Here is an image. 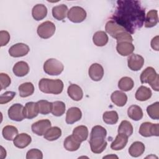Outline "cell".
Segmentation results:
<instances>
[{"label": "cell", "instance_id": "d6a6232c", "mask_svg": "<svg viewBox=\"0 0 159 159\" xmlns=\"http://www.w3.org/2000/svg\"><path fill=\"white\" fill-rule=\"evenodd\" d=\"M3 137L7 140H13L15 137L18 134L17 129L13 125L5 126L2 131Z\"/></svg>", "mask_w": 159, "mask_h": 159}, {"label": "cell", "instance_id": "ee69618b", "mask_svg": "<svg viewBox=\"0 0 159 159\" xmlns=\"http://www.w3.org/2000/svg\"><path fill=\"white\" fill-rule=\"evenodd\" d=\"M0 82H1V89L2 90L4 89H6L10 85L11 83V80L10 77L8 76V75L1 73L0 74Z\"/></svg>", "mask_w": 159, "mask_h": 159}, {"label": "cell", "instance_id": "c3c4849f", "mask_svg": "<svg viewBox=\"0 0 159 159\" xmlns=\"http://www.w3.org/2000/svg\"><path fill=\"white\" fill-rule=\"evenodd\" d=\"M107 157H116V158H118L117 156H116V155H113V156H109V155H108V156H106V157H104V158H107Z\"/></svg>", "mask_w": 159, "mask_h": 159}, {"label": "cell", "instance_id": "ffe728a7", "mask_svg": "<svg viewBox=\"0 0 159 159\" xmlns=\"http://www.w3.org/2000/svg\"><path fill=\"white\" fill-rule=\"evenodd\" d=\"M47 14V9L42 4H38L34 6L32 10V15L35 20H41L43 19Z\"/></svg>", "mask_w": 159, "mask_h": 159}, {"label": "cell", "instance_id": "7a4b0ae2", "mask_svg": "<svg viewBox=\"0 0 159 159\" xmlns=\"http://www.w3.org/2000/svg\"><path fill=\"white\" fill-rule=\"evenodd\" d=\"M106 135L107 131L104 127L95 125L92 128L89 142L92 152L98 154L105 150L107 147V142L105 140Z\"/></svg>", "mask_w": 159, "mask_h": 159}, {"label": "cell", "instance_id": "484cf974", "mask_svg": "<svg viewBox=\"0 0 159 159\" xmlns=\"http://www.w3.org/2000/svg\"><path fill=\"white\" fill-rule=\"evenodd\" d=\"M72 135L80 142L86 140L88 137V129L85 125H79L73 130Z\"/></svg>", "mask_w": 159, "mask_h": 159}, {"label": "cell", "instance_id": "603a6c76", "mask_svg": "<svg viewBox=\"0 0 159 159\" xmlns=\"http://www.w3.org/2000/svg\"><path fill=\"white\" fill-rule=\"evenodd\" d=\"M111 99L112 102L117 106L122 107L127 101V95L120 91H115L111 96Z\"/></svg>", "mask_w": 159, "mask_h": 159}, {"label": "cell", "instance_id": "52a82bcc", "mask_svg": "<svg viewBox=\"0 0 159 159\" xmlns=\"http://www.w3.org/2000/svg\"><path fill=\"white\" fill-rule=\"evenodd\" d=\"M159 124L149 122L142 123L139 128V134L145 137L159 135Z\"/></svg>", "mask_w": 159, "mask_h": 159}, {"label": "cell", "instance_id": "9c48e42d", "mask_svg": "<svg viewBox=\"0 0 159 159\" xmlns=\"http://www.w3.org/2000/svg\"><path fill=\"white\" fill-rule=\"evenodd\" d=\"M23 109L24 107L22 104L19 103L14 104L8 109V117L12 120L17 122L22 121L25 118L23 114Z\"/></svg>", "mask_w": 159, "mask_h": 159}, {"label": "cell", "instance_id": "6da1fadb", "mask_svg": "<svg viewBox=\"0 0 159 159\" xmlns=\"http://www.w3.org/2000/svg\"><path fill=\"white\" fill-rule=\"evenodd\" d=\"M112 20L129 34H134L143 25L145 10L139 1H117Z\"/></svg>", "mask_w": 159, "mask_h": 159}, {"label": "cell", "instance_id": "836d02e7", "mask_svg": "<svg viewBox=\"0 0 159 159\" xmlns=\"http://www.w3.org/2000/svg\"><path fill=\"white\" fill-rule=\"evenodd\" d=\"M61 135V130L58 127H50L47 132L43 135L44 138L48 141H54L60 137Z\"/></svg>", "mask_w": 159, "mask_h": 159}, {"label": "cell", "instance_id": "cb8c5ba5", "mask_svg": "<svg viewBox=\"0 0 159 159\" xmlns=\"http://www.w3.org/2000/svg\"><path fill=\"white\" fill-rule=\"evenodd\" d=\"M81 142H79L73 135L68 136L64 141V148L70 152H74L77 150L80 147Z\"/></svg>", "mask_w": 159, "mask_h": 159}, {"label": "cell", "instance_id": "60d3db41", "mask_svg": "<svg viewBox=\"0 0 159 159\" xmlns=\"http://www.w3.org/2000/svg\"><path fill=\"white\" fill-rule=\"evenodd\" d=\"M27 159H42L43 158V153L42 152L37 148H32L29 150L26 154Z\"/></svg>", "mask_w": 159, "mask_h": 159}, {"label": "cell", "instance_id": "74e56055", "mask_svg": "<svg viewBox=\"0 0 159 159\" xmlns=\"http://www.w3.org/2000/svg\"><path fill=\"white\" fill-rule=\"evenodd\" d=\"M39 113L43 115H47L51 112L52 107V102H50L47 100H40L37 102Z\"/></svg>", "mask_w": 159, "mask_h": 159}, {"label": "cell", "instance_id": "9a60e30c", "mask_svg": "<svg viewBox=\"0 0 159 159\" xmlns=\"http://www.w3.org/2000/svg\"><path fill=\"white\" fill-rule=\"evenodd\" d=\"M105 30L107 34H109L112 37L115 39L119 34L122 32H126L122 26L117 24L112 20H109L106 23L105 26Z\"/></svg>", "mask_w": 159, "mask_h": 159}, {"label": "cell", "instance_id": "7bdbcfd3", "mask_svg": "<svg viewBox=\"0 0 159 159\" xmlns=\"http://www.w3.org/2000/svg\"><path fill=\"white\" fill-rule=\"evenodd\" d=\"M16 96V93L13 91H6L4 93L2 94L0 96V104H6L11 101Z\"/></svg>", "mask_w": 159, "mask_h": 159}, {"label": "cell", "instance_id": "30bf717a", "mask_svg": "<svg viewBox=\"0 0 159 159\" xmlns=\"http://www.w3.org/2000/svg\"><path fill=\"white\" fill-rule=\"evenodd\" d=\"M51 127V122L48 119H42L34 122L32 126V132L39 135H44L47 131Z\"/></svg>", "mask_w": 159, "mask_h": 159}, {"label": "cell", "instance_id": "f1b7e54d", "mask_svg": "<svg viewBox=\"0 0 159 159\" xmlns=\"http://www.w3.org/2000/svg\"><path fill=\"white\" fill-rule=\"evenodd\" d=\"M127 115L131 119L138 121L142 119L143 114L142 108L137 105H132L127 109Z\"/></svg>", "mask_w": 159, "mask_h": 159}, {"label": "cell", "instance_id": "f546056e", "mask_svg": "<svg viewBox=\"0 0 159 159\" xmlns=\"http://www.w3.org/2000/svg\"><path fill=\"white\" fill-rule=\"evenodd\" d=\"M152 94V91L150 88L144 86H141L137 90L135 96L137 100L140 101H145L150 99Z\"/></svg>", "mask_w": 159, "mask_h": 159}, {"label": "cell", "instance_id": "2e32d148", "mask_svg": "<svg viewBox=\"0 0 159 159\" xmlns=\"http://www.w3.org/2000/svg\"><path fill=\"white\" fill-rule=\"evenodd\" d=\"M82 112L80 108L76 107H70L66 112V122L68 124H72L81 119Z\"/></svg>", "mask_w": 159, "mask_h": 159}, {"label": "cell", "instance_id": "4316f807", "mask_svg": "<svg viewBox=\"0 0 159 159\" xmlns=\"http://www.w3.org/2000/svg\"><path fill=\"white\" fill-rule=\"evenodd\" d=\"M145 145L141 142H134L129 148V153L133 157H139L142 155L145 151Z\"/></svg>", "mask_w": 159, "mask_h": 159}, {"label": "cell", "instance_id": "4fadbf2b", "mask_svg": "<svg viewBox=\"0 0 159 159\" xmlns=\"http://www.w3.org/2000/svg\"><path fill=\"white\" fill-rule=\"evenodd\" d=\"M88 74L92 80L99 81L104 76L103 67L99 63H93L89 68Z\"/></svg>", "mask_w": 159, "mask_h": 159}, {"label": "cell", "instance_id": "d6986e66", "mask_svg": "<svg viewBox=\"0 0 159 159\" xmlns=\"http://www.w3.org/2000/svg\"><path fill=\"white\" fill-rule=\"evenodd\" d=\"M127 142V135L123 134H119L116 136L115 140L112 142L111 145V148L114 150H120L126 146Z\"/></svg>", "mask_w": 159, "mask_h": 159}, {"label": "cell", "instance_id": "ab89813d", "mask_svg": "<svg viewBox=\"0 0 159 159\" xmlns=\"http://www.w3.org/2000/svg\"><path fill=\"white\" fill-rule=\"evenodd\" d=\"M147 112L148 116L154 120L159 119V102H156L148 106L147 108Z\"/></svg>", "mask_w": 159, "mask_h": 159}, {"label": "cell", "instance_id": "277c9868", "mask_svg": "<svg viewBox=\"0 0 159 159\" xmlns=\"http://www.w3.org/2000/svg\"><path fill=\"white\" fill-rule=\"evenodd\" d=\"M140 81L142 84L148 83L152 89L158 91L159 76L156 73L155 69L151 66L146 68L140 75Z\"/></svg>", "mask_w": 159, "mask_h": 159}, {"label": "cell", "instance_id": "8992f818", "mask_svg": "<svg viewBox=\"0 0 159 159\" xmlns=\"http://www.w3.org/2000/svg\"><path fill=\"white\" fill-rule=\"evenodd\" d=\"M55 25L51 21H45L40 24L37 27V34L43 39H47L53 36L55 32Z\"/></svg>", "mask_w": 159, "mask_h": 159}, {"label": "cell", "instance_id": "b9f144b4", "mask_svg": "<svg viewBox=\"0 0 159 159\" xmlns=\"http://www.w3.org/2000/svg\"><path fill=\"white\" fill-rule=\"evenodd\" d=\"M116 39L117 40V43H120L123 42H127L132 43L133 42L132 37L127 32H122L116 36Z\"/></svg>", "mask_w": 159, "mask_h": 159}, {"label": "cell", "instance_id": "ac0fdd59", "mask_svg": "<svg viewBox=\"0 0 159 159\" xmlns=\"http://www.w3.org/2000/svg\"><path fill=\"white\" fill-rule=\"evenodd\" d=\"M134 49V45L132 43L127 42L117 43L116 46V50L118 53L124 57L132 54Z\"/></svg>", "mask_w": 159, "mask_h": 159}, {"label": "cell", "instance_id": "7c38bea8", "mask_svg": "<svg viewBox=\"0 0 159 159\" xmlns=\"http://www.w3.org/2000/svg\"><path fill=\"white\" fill-rule=\"evenodd\" d=\"M128 67L132 71H139L140 70L143 64L144 59L143 58L138 54H132L127 58Z\"/></svg>", "mask_w": 159, "mask_h": 159}, {"label": "cell", "instance_id": "d4e9b609", "mask_svg": "<svg viewBox=\"0 0 159 159\" xmlns=\"http://www.w3.org/2000/svg\"><path fill=\"white\" fill-rule=\"evenodd\" d=\"M67 12L68 7L63 4L53 7L52 11L53 17L58 20H63L67 16Z\"/></svg>", "mask_w": 159, "mask_h": 159}, {"label": "cell", "instance_id": "5bb4252c", "mask_svg": "<svg viewBox=\"0 0 159 159\" xmlns=\"http://www.w3.org/2000/svg\"><path fill=\"white\" fill-rule=\"evenodd\" d=\"M39 113L37 102H29L25 104L23 109V114L25 118L32 119L37 116Z\"/></svg>", "mask_w": 159, "mask_h": 159}, {"label": "cell", "instance_id": "7dc6e473", "mask_svg": "<svg viewBox=\"0 0 159 159\" xmlns=\"http://www.w3.org/2000/svg\"><path fill=\"white\" fill-rule=\"evenodd\" d=\"M6 157V152L4 149V148L1 146V158L2 159Z\"/></svg>", "mask_w": 159, "mask_h": 159}, {"label": "cell", "instance_id": "e575fe53", "mask_svg": "<svg viewBox=\"0 0 159 159\" xmlns=\"http://www.w3.org/2000/svg\"><path fill=\"white\" fill-rule=\"evenodd\" d=\"M134 86V83L131 78L125 76L122 77L118 82L119 88L123 91H129L131 90Z\"/></svg>", "mask_w": 159, "mask_h": 159}, {"label": "cell", "instance_id": "4dcf8cb0", "mask_svg": "<svg viewBox=\"0 0 159 159\" xmlns=\"http://www.w3.org/2000/svg\"><path fill=\"white\" fill-rule=\"evenodd\" d=\"M108 36L104 31H98L94 33L93 37V41L94 45L98 47H102L108 42Z\"/></svg>", "mask_w": 159, "mask_h": 159}, {"label": "cell", "instance_id": "83f0119b", "mask_svg": "<svg viewBox=\"0 0 159 159\" xmlns=\"http://www.w3.org/2000/svg\"><path fill=\"white\" fill-rule=\"evenodd\" d=\"M158 22V11L153 9L148 11L145 19V27L146 28L153 27L157 24Z\"/></svg>", "mask_w": 159, "mask_h": 159}, {"label": "cell", "instance_id": "bcb514c9", "mask_svg": "<svg viewBox=\"0 0 159 159\" xmlns=\"http://www.w3.org/2000/svg\"><path fill=\"white\" fill-rule=\"evenodd\" d=\"M151 47L152 48L157 51H158V36L153 37L151 41Z\"/></svg>", "mask_w": 159, "mask_h": 159}, {"label": "cell", "instance_id": "3957f363", "mask_svg": "<svg viewBox=\"0 0 159 159\" xmlns=\"http://www.w3.org/2000/svg\"><path fill=\"white\" fill-rule=\"evenodd\" d=\"M39 88L44 93L58 94L63 91V83L59 79L42 78L39 82Z\"/></svg>", "mask_w": 159, "mask_h": 159}, {"label": "cell", "instance_id": "8fae6325", "mask_svg": "<svg viewBox=\"0 0 159 159\" xmlns=\"http://www.w3.org/2000/svg\"><path fill=\"white\" fill-rule=\"evenodd\" d=\"M30 50L29 46L23 43L13 45L9 49V53L12 57H21L26 55Z\"/></svg>", "mask_w": 159, "mask_h": 159}, {"label": "cell", "instance_id": "ba28073f", "mask_svg": "<svg viewBox=\"0 0 159 159\" xmlns=\"http://www.w3.org/2000/svg\"><path fill=\"white\" fill-rule=\"evenodd\" d=\"M67 17L72 22L80 23L86 19V12L81 7L74 6L68 11Z\"/></svg>", "mask_w": 159, "mask_h": 159}, {"label": "cell", "instance_id": "44dd1931", "mask_svg": "<svg viewBox=\"0 0 159 159\" xmlns=\"http://www.w3.org/2000/svg\"><path fill=\"white\" fill-rule=\"evenodd\" d=\"M67 93L70 98L76 101H80L83 96V92L82 89L76 84H70L68 88Z\"/></svg>", "mask_w": 159, "mask_h": 159}, {"label": "cell", "instance_id": "e0dca14e", "mask_svg": "<svg viewBox=\"0 0 159 159\" xmlns=\"http://www.w3.org/2000/svg\"><path fill=\"white\" fill-rule=\"evenodd\" d=\"M31 141V137L25 133L17 134L13 140L14 146L19 148H25L30 143Z\"/></svg>", "mask_w": 159, "mask_h": 159}, {"label": "cell", "instance_id": "f6af8a7d", "mask_svg": "<svg viewBox=\"0 0 159 159\" xmlns=\"http://www.w3.org/2000/svg\"><path fill=\"white\" fill-rule=\"evenodd\" d=\"M0 39H1V47L6 45L10 40V35L9 32L6 30H1Z\"/></svg>", "mask_w": 159, "mask_h": 159}, {"label": "cell", "instance_id": "1f68e13d", "mask_svg": "<svg viewBox=\"0 0 159 159\" xmlns=\"http://www.w3.org/2000/svg\"><path fill=\"white\" fill-rule=\"evenodd\" d=\"M19 96L22 98H26L31 96L34 92V84L30 82H26L19 86Z\"/></svg>", "mask_w": 159, "mask_h": 159}, {"label": "cell", "instance_id": "8d00e7d4", "mask_svg": "<svg viewBox=\"0 0 159 159\" xmlns=\"http://www.w3.org/2000/svg\"><path fill=\"white\" fill-rule=\"evenodd\" d=\"M104 122L107 124L113 125L117 122L119 119L118 114L115 111H106L104 112L102 116Z\"/></svg>", "mask_w": 159, "mask_h": 159}, {"label": "cell", "instance_id": "d590c367", "mask_svg": "<svg viewBox=\"0 0 159 159\" xmlns=\"http://www.w3.org/2000/svg\"><path fill=\"white\" fill-rule=\"evenodd\" d=\"M65 104L63 102L57 101L52 102V114L57 117L61 116L65 112Z\"/></svg>", "mask_w": 159, "mask_h": 159}, {"label": "cell", "instance_id": "7402d4cb", "mask_svg": "<svg viewBox=\"0 0 159 159\" xmlns=\"http://www.w3.org/2000/svg\"><path fill=\"white\" fill-rule=\"evenodd\" d=\"M12 71L16 76L22 77L28 74L29 71V65L24 61H18L14 65Z\"/></svg>", "mask_w": 159, "mask_h": 159}, {"label": "cell", "instance_id": "5b68a950", "mask_svg": "<svg viewBox=\"0 0 159 159\" xmlns=\"http://www.w3.org/2000/svg\"><path fill=\"white\" fill-rule=\"evenodd\" d=\"M63 69L64 66L62 63L55 58H49L43 64V70L49 75H59Z\"/></svg>", "mask_w": 159, "mask_h": 159}, {"label": "cell", "instance_id": "f35d334b", "mask_svg": "<svg viewBox=\"0 0 159 159\" xmlns=\"http://www.w3.org/2000/svg\"><path fill=\"white\" fill-rule=\"evenodd\" d=\"M133 133V127L131 123L127 120H122L118 128V134H123L128 137Z\"/></svg>", "mask_w": 159, "mask_h": 159}]
</instances>
